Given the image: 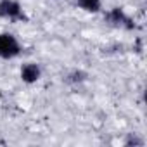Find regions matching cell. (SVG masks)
Returning <instances> with one entry per match:
<instances>
[{
  "mask_svg": "<svg viewBox=\"0 0 147 147\" xmlns=\"http://www.w3.org/2000/svg\"><path fill=\"white\" fill-rule=\"evenodd\" d=\"M21 52V45L12 33H0V57L14 59Z\"/></svg>",
  "mask_w": 147,
  "mask_h": 147,
  "instance_id": "1",
  "label": "cell"
},
{
  "mask_svg": "<svg viewBox=\"0 0 147 147\" xmlns=\"http://www.w3.org/2000/svg\"><path fill=\"white\" fill-rule=\"evenodd\" d=\"M0 18L11 19V21L24 18L19 2H16V0H0Z\"/></svg>",
  "mask_w": 147,
  "mask_h": 147,
  "instance_id": "2",
  "label": "cell"
},
{
  "mask_svg": "<svg viewBox=\"0 0 147 147\" xmlns=\"http://www.w3.org/2000/svg\"><path fill=\"white\" fill-rule=\"evenodd\" d=\"M40 76H42V69L35 62H26L21 67V80L24 83H35L40 80Z\"/></svg>",
  "mask_w": 147,
  "mask_h": 147,
  "instance_id": "3",
  "label": "cell"
},
{
  "mask_svg": "<svg viewBox=\"0 0 147 147\" xmlns=\"http://www.w3.org/2000/svg\"><path fill=\"white\" fill-rule=\"evenodd\" d=\"M107 21L109 23H113L114 26H125V28H131L133 24H131V21H130V18L123 12V9H119V7H114L111 12H107Z\"/></svg>",
  "mask_w": 147,
  "mask_h": 147,
  "instance_id": "4",
  "label": "cell"
},
{
  "mask_svg": "<svg viewBox=\"0 0 147 147\" xmlns=\"http://www.w3.org/2000/svg\"><path fill=\"white\" fill-rule=\"evenodd\" d=\"M76 2L87 12H99L100 11V0H76Z\"/></svg>",
  "mask_w": 147,
  "mask_h": 147,
  "instance_id": "5",
  "label": "cell"
},
{
  "mask_svg": "<svg viewBox=\"0 0 147 147\" xmlns=\"http://www.w3.org/2000/svg\"><path fill=\"white\" fill-rule=\"evenodd\" d=\"M87 78V75L85 73H82V71H75L73 75H69L67 76V82H71V83H76V82H83Z\"/></svg>",
  "mask_w": 147,
  "mask_h": 147,
  "instance_id": "6",
  "label": "cell"
},
{
  "mask_svg": "<svg viewBox=\"0 0 147 147\" xmlns=\"http://www.w3.org/2000/svg\"><path fill=\"white\" fill-rule=\"evenodd\" d=\"M125 144H126V145H142V144H144V140H142V138H137L135 135H131Z\"/></svg>",
  "mask_w": 147,
  "mask_h": 147,
  "instance_id": "7",
  "label": "cell"
}]
</instances>
